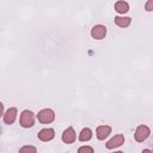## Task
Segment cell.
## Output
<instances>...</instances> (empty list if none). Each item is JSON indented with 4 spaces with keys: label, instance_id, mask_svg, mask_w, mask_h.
I'll return each instance as SVG.
<instances>
[{
    "label": "cell",
    "instance_id": "4",
    "mask_svg": "<svg viewBox=\"0 0 153 153\" xmlns=\"http://www.w3.org/2000/svg\"><path fill=\"white\" fill-rule=\"evenodd\" d=\"M124 143V136L122 134H117L114 137H111L108 142H106V148L108 149H114L116 147H120Z\"/></svg>",
    "mask_w": 153,
    "mask_h": 153
},
{
    "label": "cell",
    "instance_id": "17",
    "mask_svg": "<svg viewBox=\"0 0 153 153\" xmlns=\"http://www.w3.org/2000/svg\"><path fill=\"white\" fill-rule=\"evenodd\" d=\"M0 135H1V128H0Z\"/></svg>",
    "mask_w": 153,
    "mask_h": 153
},
{
    "label": "cell",
    "instance_id": "5",
    "mask_svg": "<svg viewBox=\"0 0 153 153\" xmlns=\"http://www.w3.org/2000/svg\"><path fill=\"white\" fill-rule=\"evenodd\" d=\"M106 35V27L104 25H94L92 29H91V36L96 39H103Z\"/></svg>",
    "mask_w": 153,
    "mask_h": 153
},
{
    "label": "cell",
    "instance_id": "7",
    "mask_svg": "<svg viewBox=\"0 0 153 153\" xmlns=\"http://www.w3.org/2000/svg\"><path fill=\"white\" fill-rule=\"evenodd\" d=\"M75 137H76L75 136V131H74V129L72 127H68L62 133V141L65 143H73L75 141Z\"/></svg>",
    "mask_w": 153,
    "mask_h": 153
},
{
    "label": "cell",
    "instance_id": "13",
    "mask_svg": "<svg viewBox=\"0 0 153 153\" xmlns=\"http://www.w3.org/2000/svg\"><path fill=\"white\" fill-rule=\"evenodd\" d=\"M19 152H32V153H36L37 149H36V147H32V146H24V147H22L19 149Z\"/></svg>",
    "mask_w": 153,
    "mask_h": 153
},
{
    "label": "cell",
    "instance_id": "1",
    "mask_svg": "<svg viewBox=\"0 0 153 153\" xmlns=\"http://www.w3.org/2000/svg\"><path fill=\"white\" fill-rule=\"evenodd\" d=\"M19 122L23 128H31L35 124V114L30 110H24L20 115Z\"/></svg>",
    "mask_w": 153,
    "mask_h": 153
},
{
    "label": "cell",
    "instance_id": "3",
    "mask_svg": "<svg viewBox=\"0 0 153 153\" xmlns=\"http://www.w3.org/2000/svg\"><path fill=\"white\" fill-rule=\"evenodd\" d=\"M151 134V130L147 126H139L135 130V134H134V137L137 142H142L145 141Z\"/></svg>",
    "mask_w": 153,
    "mask_h": 153
},
{
    "label": "cell",
    "instance_id": "6",
    "mask_svg": "<svg viewBox=\"0 0 153 153\" xmlns=\"http://www.w3.org/2000/svg\"><path fill=\"white\" fill-rule=\"evenodd\" d=\"M54 136H55V131H54V129H51V128H44V129H42V130L38 133V139H39L41 141H44V142L53 140Z\"/></svg>",
    "mask_w": 153,
    "mask_h": 153
},
{
    "label": "cell",
    "instance_id": "11",
    "mask_svg": "<svg viewBox=\"0 0 153 153\" xmlns=\"http://www.w3.org/2000/svg\"><path fill=\"white\" fill-rule=\"evenodd\" d=\"M115 11L118 12V13H122V14L127 13V12L129 11V5H128V2H126V1H117V2L115 4Z\"/></svg>",
    "mask_w": 153,
    "mask_h": 153
},
{
    "label": "cell",
    "instance_id": "16",
    "mask_svg": "<svg viewBox=\"0 0 153 153\" xmlns=\"http://www.w3.org/2000/svg\"><path fill=\"white\" fill-rule=\"evenodd\" d=\"M4 115V104L0 102V116Z\"/></svg>",
    "mask_w": 153,
    "mask_h": 153
},
{
    "label": "cell",
    "instance_id": "2",
    "mask_svg": "<svg viewBox=\"0 0 153 153\" xmlns=\"http://www.w3.org/2000/svg\"><path fill=\"white\" fill-rule=\"evenodd\" d=\"M37 118L41 123L48 124V123H51L55 120V112L51 109H43L37 114Z\"/></svg>",
    "mask_w": 153,
    "mask_h": 153
},
{
    "label": "cell",
    "instance_id": "9",
    "mask_svg": "<svg viewBox=\"0 0 153 153\" xmlns=\"http://www.w3.org/2000/svg\"><path fill=\"white\" fill-rule=\"evenodd\" d=\"M110 133H111L110 126H98L97 127V139L98 140H104Z\"/></svg>",
    "mask_w": 153,
    "mask_h": 153
},
{
    "label": "cell",
    "instance_id": "8",
    "mask_svg": "<svg viewBox=\"0 0 153 153\" xmlns=\"http://www.w3.org/2000/svg\"><path fill=\"white\" fill-rule=\"evenodd\" d=\"M17 115H18V111L16 108H10L5 114H4V122L6 124H12L16 118H17Z\"/></svg>",
    "mask_w": 153,
    "mask_h": 153
},
{
    "label": "cell",
    "instance_id": "14",
    "mask_svg": "<svg viewBox=\"0 0 153 153\" xmlns=\"http://www.w3.org/2000/svg\"><path fill=\"white\" fill-rule=\"evenodd\" d=\"M79 152L81 153V152H93V148L92 147H88V146H84V147H80L79 148Z\"/></svg>",
    "mask_w": 153,
    "mask_h": 153
},
{
    "label": "cell",
    "instance_id": "10",
    "mask_svg": "<svg viewBox=\"0 0 153 153\" xmlns=\"http://www.w3.org/2000/svg\"><path fill=\"white\" fill-rule=\"evenodd\" d=\"M131 23V18L130 17H115V24L120 27H127L129 26Z\"/></svg>",
    "mask_w": 153,
    "mask_h": 153
},
{
    "label": "cell",
    "instance_id": "12",
    "mask_svg": "<svg viewBox=\"0 0 153 153\" xmlns=\"http://www.w3.org/2000/svg\"><path fill=\"white\" fill-rule=\"evenodd\" d=\"M92 139V130L90 128H84L79 134V140L81 142H86Z\"/></svg>",
    "mask_w": 153,
    "mask_h": 153
},
{
    "label": "cell",
    "instance_id": "15",
    "mask_svg": "<svg viewBox=\"0 0 153 153\" xmlns=\"http://www.w3.org/2000/svg\"><path fill=\"white\" fill-rule=\"evenodd\" d=\"M152 10H153V0H148L146 4V11L151 12Z\"/></svg>",
    "mask_w": 153,
    "mask_h": 153
}]
</instances>
